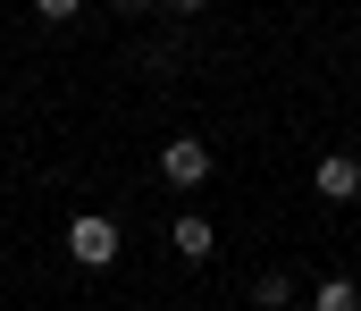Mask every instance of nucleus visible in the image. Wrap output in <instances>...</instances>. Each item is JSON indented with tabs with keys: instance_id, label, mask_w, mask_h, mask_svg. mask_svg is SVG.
<instances>
[{
	"instance_id": "20e7f679",
	"label": "nucleus",
	"mask_w": 361,
	"mask_h": 311,
	"mask_svg": "<svg viewBox=\"0 0 361 311\" xmlns=\"http://www.w3.org/2000/svg\"><path fill=\"white\" fill-rule=\"evenodd\" d=\"M169 244H177L185 261H210V244H219V227H210L202 210H177V219H169Z\"/></svg>"
},
{
	"instance_id": "423d86ee",
	"label": "nucleus",
	"mask_w": 361,
	"mask_h": 311,
	"mask_svg": "<svg viewBox=\"0 0 361 311\" xmlns=\"http://www.w3.org/2000/svg\"><path fill=\"white\" fill-rule=\"evenodd\" d=\"M252 303H261V311H286V303H294V286H286L277 269H261V278H252Z\"/></svg>"
},
{
	"instance_id": "f257e3e1",
	"label": "nucleus",
	"mask_w": 361,
	"mask_h": 311,
	"mask_svg": "<svg viewBox=\"0 0 361 311\" xmlns=\"http://www.w3.org/2000/svg\"><path fill=\"white\" fill-rule=\"evenodd\" d=\"M118 244H126V236H118V219H109V210L68 219V261H76V269H109V261H118Z\"/></svg>"
},
{
	"instance_id": "0eeeda50",
	"label": "nucleus",
	"mask_w": 361,
	"mask_h": 311,
	"mask_svg": "<svg viewBox=\"0 0 361 311\" xmlns=\"http://www.w3.org/2000/svg\"><path fill=\"white\" fill-rule=\"evenodd\" d=\"M76 8H85V0H34V17H42V25H68Z\"/></svg>"
},
{
	"instance_id": "7ed1b4c3",
	"label": "nucleus",
	"mask_w": 361,
	"mask_h": 311,
	"mask_svg": "<svg viewBox=\"0 0 361 311\" xmlns=\"http://www.w3.org/2000/svg\"><path fill=\"white\" fill-rule=\"evenodd\" d=\"M311 185H319V202H361V160L353 152H328L311 169Z\"/></svg>"
},
{
	"instance_id": "1a4fd4ad",
	"label": "nucleus",
	"mask_w": 361,
	"mask_h": 311,
	"mask_svg": "<svg viewBox=\"0 0 361 311\" xmlns=\"http://www.w3.org/2000/svg\"><path fill=\"white\" fill-rule=\"evenodd\" d=\"M169 8H210V0H169Z\"/></svg>"
},
{
	"instance_id": "6e6552de",
	"label": "nucleus",
	"mask_w": 361,
	"mask_h": 311,
	"mask_svg": "<svg viewBox=\"0 0 361 311\" xmlns=\"http://www.w3.org/2000/svg\"><path fill=\"white\" fill-rule=\"evenodd\" d=\"M109 8H118V17H143V8H152V0H109Z\"/></svg>"
},
{
	"instance_id": "f03ea898",
	"label": "nucleus",
	"mask_w": 361,
	"mask_h": 311,
	"mask_svg": "<svg viewBox=\"0 0 361 311\" xmlns=\"http://www.w3.org/2000/svg\"><path fill=\"white\" fill-rule=\"evenodd\" d=\"M160 177L185 185V194L210 185V143H202V135H169V143H160Z\"/></svg>"
},
{
	"instance_id": "39448f33",
	"label": "nucleus",
	"mask_w": 361,
	"mask_h": 311,
	"mask_svg": "<svg viewBox=\"0 0 361 311\" xmlns=\"http://www.w3.org/2000/svg\"><path fill=\"white\" fill-rule=\"evenodd\" d=\"M311 311H361V286L353 278H319L311 286Z\"/></svg>"
}]
</instances>
